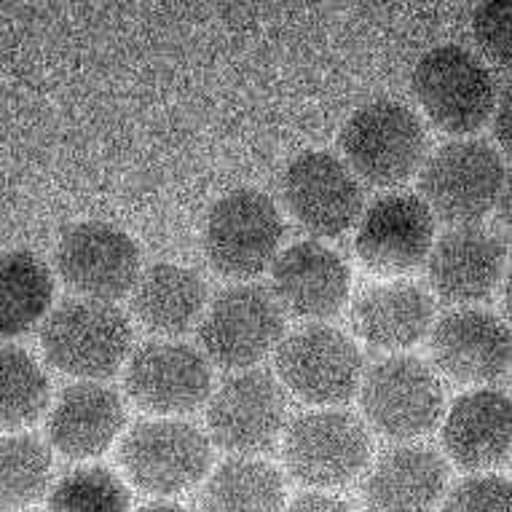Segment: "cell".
<instances>
[{
    "mask_svg": "<svg viewBox=\"0 0 512 512\" xmlns=\"http://www.w3.org/2000/svg\"><path fill=\"white\" fill-rule=\"evenodd\" d=\"M413 94L424 116L445 135L467 137L496 108V86L488 68L462 46L429 49L413 68Z\"/></svg>",
    "mask_w": 512,
    "mask_h": 512,
    "instance_id": "obj_5",
    "label": "cell"
},
{
    "mask_svg": "<svg viewBox=\"0 0 512 512\" xmlns=\"http://www.w3.org/2000/svg\"><path fill=\"white\" fill-rule=\"evenodd\" d=\"M443 445L462 470L486 472L507 462L512 445V411L507 392L472 389L451 405L443 421Z\"/></svg>",
    "mask_w": 512,
    "mask_h": 512,
    "instance_id": "obj_19",
    "label": "cell"
},
{
    "mask_svg": "<svg viewBox=\"0 0 512 512\" xmlns=\"http://www.w3.org/2000/svg\"><path fill=\"white\" fill-rule=\"evenodd\" d=\"M349 266L319 242H295L271 263V295L298 319H330L349 298Z\"/></svg>",
    "mask_w": 512,
    "mask_h": 512,
    "instance_id": "obj_17",
    "label": "cell"
},
{
    "mask_svg": "<svg viewBox=\"0 0 512 512\" xmlns=\"http://www.w3.org/2000/svg\"><path fill=\"white\" fill-rule=\"evenodd\" d=\"M126 395L153 416H183L212 395L210 362L183 341H148L137 349L124 373Z\"/></svg>",
    "mask_w": 512,
    "mask_h": 512,
    "instance_id": "obj_14",
    "label": "cell"
},
{
    "mask_svg": "<svg viewBox=\"0 0 512 512\" xmlns=\"http://www.w3.org/2000/svg\"><path fill=\"white\" fill-rule=\"evenodd\" d=\"M510 19V0H488V3H480L475 14H472V35H475V43H478V49L494 65H499V68H510Z\"/></svg>",
    "mask_w": 512,
    "mask_h": 512,
    "instance_id": "obj_29",
    "label": "cell"
},
{
    "mask_svg": "<svg viewBox=\"0 0 512 512\" xmlns=\"http://www.w3.org/2000/svg\"><path fill=\"white\" fill-rule=\"evenodd\" d=\"M0 512H22V510H0Z\"/></svg>",
    "mask_w": 512,
    "mask_h": 512,
    "instance_id": "obj_34",
    "label": "cell"
},
{
    "mask_svg": "<svg viewBox=\"0 0 512 512\" xmlns=\"http://www.w3.org/2000/svg\"><path fill=\"white\" fill-rule=\"evenodd\" d=\"M49 376L33 354L0 344V429L17 432L41 419L49 408Z\"/></svg>",
    "mask_w": 512,
    "mask_h": 512,
    "instance_id": "obj_26",
    "label": "cell"
},
{
    "mask_svg": "<svg viewBox=\"0 0 512 512\" xmlns=\"http://www.w3.org/2000/svg\"><path fill=\"white\" fill-rule=\"evenodd\" d=\"M137 512H185V510H183V507H177V504L153 502V504H145V507H140Z\"/></svg>",
    "mask_w": 512,
    "mask_h": 512,
    "instance_id": "obj_33",
    "label": "cell"
},
{
    "mask_svg": "<svg viewBox=\"0 0 512 512\" xmlns=\"http://www.w3.org/2000/svg\"><path fill=\"white\" fill-rule=\"evenodd\" d=\"M282 199L290 218L317 239L344 236L365 210L360 180L325 151L301 153L290 161L282 177Z\"/></svg>",
    "mask_w": 512,
    "mask_h": 512,
    "instance_id": "obj_12",
    "label": "cell"
},
{
    "mask_svg": "<svg viewBox=\"0 0 512 512\" xmlns=\"http://www.w3.org/2000/svg\"><path fill=\"white\" fill-rule=\"evenodd\" d=\"M440 512H510V480L472 475L448 494Z\"/></svg>",
    "mask_w": 512,
    "mask_h": 512,
    "instance_id": "obj_30",
    "label": "cell"
},
{
    "mask_svg": "<svg viewBox=\"0 0 512 512\" xmlns=\"http://www.w3.org/2000/svg\"><path fill=\"white\" fill-rule=\"evenodd\" d=\"M204 309V279L180 263H159L140 274L137 285L132 287V311L137 322L156 336H183L199 325Z\"/></svg>",
    "mask_w": 512,
    "mask_h": 512,
    "instance_id": "obj_23",
    "label": "cell"
},
{
    "mask_svg": "<svg viewBox=\"0 0 512 512\" xmlns=\"http://www.w3.org/2000/svg\"><path fill=\"white\" fill-rule=\"evenodd\" d=\"M51 480V451L41 437L0 435V510L38 502Z\"/></svg>",
    "mask_w": 512,
    "mask_h": 512,
    "instance_id": "obj_27",
    "label": "cell"
},
{
    "mask_svg": "<svg viewBox=\"0 0 512 512\" xmlns=\"http://www.w3.org/2000/svg\"><path fill=\"white\" fill-rule=\"evenodd\" d=\"M126 421L124 400L108 384L78 381L57 397L49 413V440L68 459H92L108 451Z\"/></svg>",
    "mask_w": 512,
    "mask_h": 512,
    "instance_id": "obj_21",
    "label": "cell"
},
{
    "mask_svg": "<svg viewBox=\"0 0 512 512\" xmlns=\"http://www.w3.org/2000/svg\"><path fill=\"white\" fill-rule=\"evenodd\" d=\"M279 387L306 405L349 403L362 381V354L344 330L303 325L277 346Z\"/></svg>",
    "mask_w": 512,
    "mask_h": 512,
    "instance_id": "obj_10",
    "label": "cell"
},
{
    "mask_svg": "<svg viewBox=\"0 0 512 512\" xmlns=\"http://www.w3.org/2000/svg\"><path fill=\"white\" fill-rule=\"evenodd\" d=\"M54 301L49 266L30 250L0 255V338L25 336L46 319Z\"/></svg>",
    "mask_w": 512,
    "mask_h": 512,
    "instance_id": "obj_24",
    "label": "cell"
},
{
    "mask_svg": "<svg viewBox=\"0 0 512 512\" xmlns=\"http://www.w3.org/2000/svg\"><path fill=\"white\" fill-rule=\"evenodd\" d=\"M504 261L507 250L494 231L480 226L451 228L427 255L429 285L443 301L472 306L499 287Z\"/></svg>",
    "mask_w": 512,
    "mask_h": 512,
    "instance_id": "obj_18",
    "label": "cell"
},
{
    "mask_svg": "<svg viewBox=\"0 0 512 512\" xmlns=\"http://www.w3.org/2000/svg\"><path fill=\"white\" fill-rule=\"evenodd\" d=\"M421 202L448 226H478L507 196V169L496 148L483 140L440 145L421 164Z\"/></svg>",
    "mask_w": 512,
    "mask_h": 512,
    "instance_id": "obj_2",
    "label": "cell"
},
{
    "mask_svg": "<svg viewBox=\"0 0 512 512\" xmlns=\"http://www.w3.org/2000/svg\"><path fill=\"white\" fill-rule=\"evenodd\" d=\"M435 244V218L413 194L381 196L357 220L354 252L378 277H403L427 261Z\"/></svg>",
    "mask_w": 512,
    "mask_h": 512,
    "instance_id": "obj_15",
    "label": "cell"
},
{
    "mask_svg": "<svg viewBox=\"0 0 512 512\" xmlns=\"http://www.w3.org/2000/svg\"><path fill=\"white\" fill-rule=\"evenodd\" d=\"M285 421V389L263 370L236 373L220 384L215 395H210V437L228 454L252 459L269 451L285 432Z\"/></svg>",
    "mask_w": 512,
    "mask_h": 512,
    "instance_id": "obj_13",
    "label": "cell"
},
{
    "mask_svg": "<svg viewBox=\"0 0 512 512\" xmlns=\"http://www.w3.org/2000/svg\"><path fill=\"white\" fill-rule=\"evenodd\" d=\"M287 512H354L352 504L344 502L341 496L325 494V491H314V494L298 496Z\"/></svg>",
    "mask_w": 512,
    "mask_h": 512,
    "instance_id": "obj_31",
    "label": "cell"
},
{
    "mask_svg": "<svg viewBox=\"0 0 512 512\" xmlns=\"http://www.w3.org/2000/svg\"><path fill=\"white\" fill-rule=\"evenodd\" d=\"M429 354L437 373L456 384H496L510 370V330L491 311L462 306L437 319Z\"/></svg>",
    "mask_w": 512,
    "mask_h": 512,
    "instance_id": "obj_16",
    "label": "cell"
},
{
    "mask_svg": "<svg viewBox=\"0 0 512 512\" xmlns=\"http://www.w3.org/2000/svg\"><path fill=\"white\" fill-rule=\"evenodd\" d=\"M132 325L113 303L65 301L46 314L41 352L51 368L81 381L113 376L129 357Z\"/></svg>",
    "mask_w": 512,
    "mask_h": 512,
    "instance_id": "obj_3",
    "label": "cell"
},
{
    "mask_svg": "<svg viewBox=\"0 0 512 512\" xmlns=\"http://www.w3.org/2000/svg\"><path fill=\"white\" fill-rule=\"evenodd\" d=\"M118 462L135 488L153 496H175L194 488L212 464L202 429L177 419L140 421L121 437Z\"/></svg>",
    "mask_w": 512,
    "mask_h": 512,
    "instance_id": "obj_7",
    "label": "cell"
},
{
    "mask_svg": "<svg viewBox=\"0 0 512 512\" xmlns=\"http://www.w3.org/2000/svg\"><path fill=\"white\" fill-rule=\"evenodd\" d=\"M46 512H129V491L108 467H78L51 488Z\"/></svg>",
    "mask_w": 512,
    "mask_h": 512,
    "instance_id": "obj_28",
    "label": "cell"
},
{
    "mask_svg": "<svg viewBox=\"0 0 512 512\" xmlns=\"http://www.w3.org/2000/svg\"><path fill=\"white\" fill-rule=\"evenodd\" d=\"M435 303L413 282H384L357 295L352 306L354 333L373 349L403 352L427 336Z\"/></svg>",
    "mask_w": 512,
    "mask_h": 512,
    "instance_id": "obj_22",
    "label": "cell"
},
{
    "mask_svg": "<svg viewBox=\"0 0 512 512\" xmlns=\"http://www.w3.org/2000/svg\"><path fill=\"white\" fill-rule=\"evenodd\" d=\"M285 338V311L266 287H228L204 309L199 341L207 362L247 370L269 357Z\"/></svg>",
    "mask_w": 512,
    "mask_h": 512,
    "instance_id": "obj_9",
    "label": "cell"
},
{
    "mask_svg": "<svg viewBox=\"0 0 512 512\" xmlns=\"http://www.w3.org/2000/svg\"><path fill=\"white\" fill-rule=\"evenodd\" d=\"M196 504L199 512H282L285 480L261 459L236 456L212 472Z\"/></svg>",
    "mask_w": 512,
    "mask_h": 512,
    "instance_id": "obj_25",
    "label": "cell"
},
{
    "mask_svg": "<svg viewBox=\"0 0 512 512\" xmlns=\"http://www.w3.org/2000/svg\"><path fill=\"white\" fill-rule=\"evenodd\" d=\"M448 467L429 445H397L370 467L362 504L365 512H432L443 499Z\"/></svg>",
    "mask_w": 512,
    "mask_h": 512,
    "instance_id": "obj_20",
    "label": "cell"
},
{
    "mask_svg": "<svg viewBox=\"0 0 512 512\" xmlns=\"http://www.w3.org/2000/svg\"><path fill=\"white\" fill-rule=\"evenodd\" d=\"M54 261L62 282L89 301L113 303L140 279V247L124 228L86 220L59 236Z\"/></svg>",
    "mask_w": 512,
    "mask_h": 512,
    "instance_id": "obj_11",
    "label": "cell"
},
{
    "mask_svg": "<svg viewBox=\"0 0 512 512\" xmlns=\"http://www.w3.org/2000/svg\"><path fill=\"white\" fill-rule=\"evenodd\" d=\"M282 462L309 488H341L370 462V435L357 416L336 408L309 411L285 427Z\"/></svg>",
    "mask_w": 512,
    "mask_h": 512,
    "instance_id": "obj_8",
    "label": "cell"
},
{
    "mask_svg": "<svg viewBox=\"0 0 512 512\" xmlns=\"http://www.w3.org/2000/svg\"><path fill=\"white\" fill-rule=\"evenodd\" d=\"M491 116H494V132L499 137V145L507 148L510 145V94H504L502 102H496Z\"/></svg>",
    "mask_w": 512,
    "mask_h": 512,
    "instance_id": "obj_32",
    "label": "cell"
},
{
    "mask_svg": "<svg viewBox=\"0 0 512 512\" xmlns=\"http://www.w3.org/2000/svg\"><path fill=\"white\" fill-rule=\"evenodd\" d=\"M346 167L357 180L395 188L427 161V129L405 102L370 100L346 118L338 135Z\"/></svg>",
    "mask_w": 512,
    "mask_h": 512,
    "instance_id": "obj_1",
    "label": "cell"
},
{
    "mask_svg": "<svg viewBox=\"0 0 512 512\" xmlns=\"http://www.w3.org/2000/svg\"><path fill=\"white\" fill-rule=\"evenodd\" d=\"M285 220L258 188H234L212 204L204 220V255L220 277L252 279L279 255Z\"/></svg>",
    "mask_w": 512,
    "mask_h": 512,
    "instance_id": "obj_4",
    "label": "cell"
},
{
    "mask_svg": "<svg viewBox=\"0 0 512 512\" xmlns=\"http://www.w3.org/2000/svg\"><path fill=\"white\" fill-rule=\"evenodd\" d=\"M362 413L378 435L416 440L443 419L445 392L427 362L392 354L378 360L360 381Z\"/></svg>",
    "mask_w": 512,
    "mask_h": 512,
    "instance_id": "obj_6",
    "label": "cell"
}]
</instances>
